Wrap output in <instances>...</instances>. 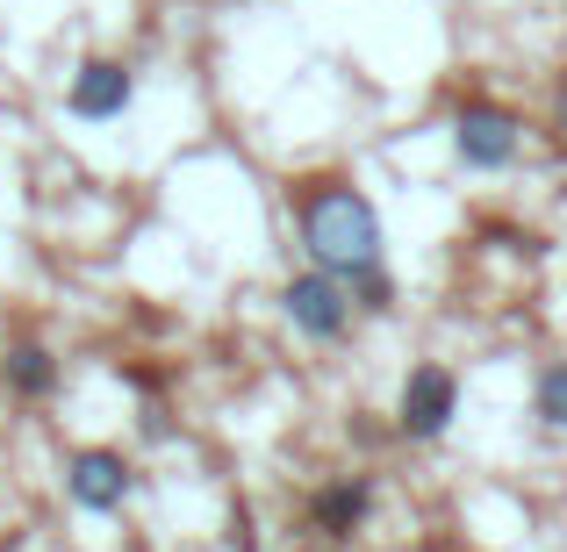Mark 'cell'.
<instances>
[{
    "label": "cell",
    "instance_id": "obj_8",
    "mask_svg": "<svg viewBox=\"0 0 567 552\" xmlns=\"http://www.w3.org/2000/svg\"><path fill=\"white\" fill-rule=\"evenodd\" d=\"M58 352L43 345V337H8V352H0V387H8L14 402H51L58 395Z\"/></svg>",
    "mask_w": 567,
    "mask_h": 552
},
{
    "label": "cell",
    "instance_id": "obj_3",
    "mask_svg": "<svg viewBox=\"0 0 567 552\" xmlns=\"http://www.w3.org/2000/svg\"><path fill=\"white\" fill-rule=\"evenodd\" d=\"M65 496L94 517H115L137 496V467H130V452H115V445H80V452H65Z\"/></svg>",
    "mask_w": 567,
    "mask_h": 552
},
{
    "label": "cell",
    "instance_id": "obj_7",
    "mask_svg": "<svg viewBox=\"0 0 567 552\" xmlns=\"http://www.w3.org/2000/svg\"><path fill=\"white\" fill-rule=\"evenodd\" d=\"M367 510H374V481L346 473V481H331V488H317V496H309V531H317V539H331V545H346L352 531L367 524Z\"/></svg>",
    "mask_w": 567,
    "mask_h": 552
},
{
    "label": "cell",
    "instance_id": "obj_9",
    "mask_svg": "<svg viewBox=\"0 0 567 552\" xmlns=\"http://www.w3.org/2000/svg\"><path fill=\"white\" fill-rule=\"evenodd\" d=\"M532 402H539V424L567 430V360H554L539 373V395H532Z\"/></svg>",
    "mask_w": 567,
    "mask_h": 552
},
{
    "label": "cell",
    "instance_id": "obj_2",
    "mask_svg": "<svg viewBox=\"0 0 567 552\" xmlns=\"http://www.w3.org/2000/svg\"><path fill=\"white\" fill-rule=\"evenodd\" d=\"M280 316H288L309 345H338V337L352 331V288L338 273H323V265H309V273H295L288 288H280Z\"/></svg>",
    "mask_w": 567,
    "mask_h": 552
},
{
    "label": "cell",
    "instance_id": "obj_10",
    "mask_svg": "<svg viewBox=\"0 0 567 552\" xmlns=\"http://www.w3.org/2000/svg\"><path fill=\"white\" fill-rule=\"evenodd\" d=\"M554 123L567 129V86H560V101H554Z\"/></svg>",
    "mask_w": 567,
    "mask_h": 552
},
{
    "label": "cell",
    "instance_id": "obj_6",
    "mask_svg": "<svg viewBox=\"0 0 567 552\" xmlns=\"http://www.w3.org/2000/svg\"><path fill=\"white\" fill-rule=\"evenodd\" d=\"M130 101H137V65H130V58H86L65 86V108L80 115V123H115Z\"/></svg>",
    "mask_w": 567,
    "mask_h": 552
},
{
    "label": "cell",
    "instance_id": "obj_5",
    "mask_svg": "<svg viewBox=\"0 0 567 552\" xmlns=\"http://www.w3.org/2000/svg\"><path fill=\"white\" fill-rule=\"evenodd\" d=\"M517 144H525V123H517L511 108H496V101H467V108L453 115V152H460V166H474V173L511 166Z\"/></svg>",
    "mask_w": 567,
    "mask_h": 552
},
{
    "label": "cell",
    "instance_id": "obj_1",
    "mask_svg": "<svg viewBox=\"0 0 567 552\" xmlns=\"http://www.w3.org/2000/svg\"><path fill=\"white\" fill-rule=\"evenodd\" d=\"M288 201H295V230H302L309 265H323L338 280H360L381 265V216L346 173H302L288 187Z\"/></svg>",
    "mask_w": 567,
    "mask_h": 552
},
{
    "label": "cell",
    "instance_id": "obj_4",
    "mask_svg": "<svg viewBox=\"0 0 567 552\" xmlns=\"http://www.w3.org/2000/svg\"><path fill=\"white\" fill-rule=\"evenodd\" d=\"M460 416V381L453 366H410V381H402V402H395V430L416 445L445 438Z\"/></svg>",
    "mask_w": 567,
    "mask_h": 552
}]
</instances>
